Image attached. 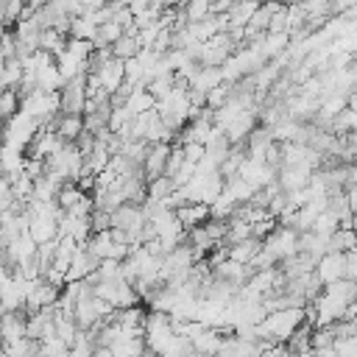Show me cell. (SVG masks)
Returning <instances> with one entry per match:
<instances>
[{
  "mask_svg": "<svg viewBox=\"0 0 357 357\" xmlns=\"http://www.w3.org/2000/svg\"><path fill=\"white\" fill-rule=\"evenodd\" d=\"M173 340H176V332H173L170 315L167 312H148V321H145V343H148V349L156 357H162L170 349Z\"/></svg>",
  "mask_w": 357,
  "mask_h": 357,
  "instance_id": "obj_1",
  "label": "cell"
},
{
  "mask_svg": "<svg viewBox=\"0 0 357 357\" xmlns=\"http://www.w3.org/2000/svg\"><path fill=\"white\" fill-rule=\"evenodd\" d=\"M262 251H265L268 257H273V262H279V265L290 262V259L298 254V231L279 226V229L262 243Z\"/></svg>",
  "mask_w": 357,
  "mask_h": 357,
  "instance_id": "obj_2",
  "label": "cell"
},
{
  "mask_svg": "<svg viewBox=\"0 0 357 357\" xmlns=\"http://www.w3.org/2000/svg\"><path fill=\"white\" fill-rule=\"evenodd\" d=\"M170 153H173V145L170 142H156L148 148V156L142 162V173H145V181H156L165 176L167 170V162H170Z\"/></svg>",
  "mask_w": 357,
  "mask_h": 357,
  "instance_id": "obj_3",
  "label": "cell"
},
{
  "mask_svg": "<svg viewBox=\"0 0 357 357\" xmlns=\"http://www.w3.org/2000/svg\"><path fill=\"white\" fill-rule=\"evenodd\" d=\"M95 75L100 78V84H103V89L109 95H117L126 86V61L109 59V61H103V64L95 67Z\"/></svg>",
  "mask_w": 357,
  "mask_h": 357,
  "instance_id": "obj_4",
  "label": "cell"
},
{
  "mask_svg": "<svg viewBox=\"0 0 357 357\" xmlns=\"http://www.w3.org/2000/svg\"><path fill=\"white\" fill-rule=\"evenodd\" d=\"M315 276L321 279L324 287L346 279V254H335V251L324 254L321 262H318V268H315Z\"/></svg>",
  "mask_w": 357,
  "mask_h": 357,
  "instance_id": "obj_5",
  "label": "cell"
},
{
  "mask_svg": "<svg viewBox=\"0 0 357 357\" xmlns=\"http://www.w3.org/2000/svg\"><path fill=\"white\" fill-rule=\"evenodd\" d=\"M176 218H178V223L190 231V229L206 226V223L212 220V206H206V204H187V206L176 209Z\"/></svg>",
  "mask_w": 357,
  "mask_h": 357,
  "instance_id": "obj_6",
  "label": "cell"
},
{
  "mask_svg": "<svg viewBox=\"0 0 357 357\" xmlns=\"http://www.w3.org/2000/svg\"><path fill=\"white\" fill-rule=\"evenodd\" d=\"M28 337V315L25 312H3V343H14Z\"/></svg>",
  "mask_w": 357,
  "mask_h": 357,
  "instance_id": "obj_7",
  "label": "cell"
},
{
  "mask_svg": "<svg viewBox=\"0 0 357 357\" xmlns=\"http://www.w3.org/2000/svg\"><path fill=\"white\" fill-rule=\"evenodd\" d=\"M220 84H226V81H223V70H220V67H204V64H201V70H198L195 78L190 81V89H198V92L209 95V92L218 89Z\"/></svg>",
  "mask_w": 357,
  "mask_h": 357,
  "instance_id": "obj_8",
  "label": "cell"
},
{
  "mask_svg": "<svg viewBox=\"0 0 357 357\" xmlns=\"http://www.w3.org/2000/svg\"><path fill=\"white\" fill-rule=\"evenodd\" d=\"M223 340H226V337H223L218 329H206L201 337L192 340V351L201 354V357H218L220 349H223Z\"/></svg>",
  "mask_w": 357,
  "mask_h": 357,
  "instance_id": "obj_9",
  "label": "cell"
},
{
  "mask_svg": "<svg viewBox=\"0 0 357 357\" xmlns=\"http://www.w3.org/2000/svg\"><path fill=\"white\" fill-rule=\"evenodd\" d=\"M126 109L131 112V117H142V114H148V112H153V109H156V98H153L145 86H137V89L128 95Z\"/></svg>",
  "mask_w": 357,
  "mask_h": 357,
  "instance_id": "obj_10",
  "label": "cell"
},
{
  "mask_svg": "<svg viewBox=\"0 0 357 357\" xmlns=\"http://www.w3.org/2000/svg\"><path fill=\"white\" fill-rule=\"evenodd\" d=\"M84 131H86L84 117H73V114H61V117H59V128H56V134H59L64 142H78Z\"/></svg>",
  "mask_w": 357,
  "mask_h": 357,
  "instance_id": "obj_11",
  "label": "cell"
},
{
  "mask_svg": "<svg viewBox=\"0 0 357 357\" xmlns=\"http://www.w3.org/2000/svg\"><path fill=\"white\" fill-rule=\"evenodd\" d=\"M329 251L335 254H351L357 251V231L354 229H337L329 240Z\"/></svg>",
  "mask_w": 357,
  "mask_h": 357,
  "instance_id": "obj_12",
  "label": "cell"
},
{
  "mask_svg": "<svg viewBox=\"0 0 357 357\" xmlns=\"http://www.w3.org/2000/svg\"><path fill=\"white\" fill-rule=\"evenodd\" d=\"M259 8H262L259 3H234L231 14H229L231 28H248V22L254 20V14H257ZM231 28H229V31H231Z\"/></svg>",
  "mask_w": 357,
  "mask_h": 357,
  "instance_id": "obj_13",
  "label": "cell"
},
{
  "mask_svg": "<svg viewBox=\"0 0 357 357\" xmlns=\"http://www.w3.org/2000/svg\"><path fill=\"white\" fill-rule=\"evenodd\" d=\"M22 75H25V70H22V61H20V59H11V61H3V78H0V84H3V89H14V92H20V84H22Z\"/></svg>",
  "mask_w": 357,
  "mask_h": 357,
  "instance_id": "obj_14",
  "label": "cell"
},
{
  "mask_svg": "<svg viewBox=\"0 0 357 357\" xmlns=\"http://www.w3.org/2000/svg\"><path fill=\"white\" fill-rule=\"evenodd\" d=\"M139 50H142V45H139V39L131 36V33H126L117 45H112V53H114V59H120V61H131V59H137Z\"/></svg>",
  "mask_w": 357,
  "mask_h": 357,
  "instance_id": "obj_15",
  "label": "cell"
},
{
  "mask_svg": "<svg viewBox=\"0 0 357 357\" xmlns=\"http://www.w3.org/2000/svg\"><path fill=\"white\" fill-rule=\"evenodd\" d=\"M84 245L95 259H109V251H112L114 240H112V231H100V234H92L89 243H84Z\"/></svg>",
  "mask_w": 357,
  "mask_h": 357,
  "instance_id": "obj_16",
  "label": "cell"
},
{
  "mask_svg": "<svg viewBox=\"0 0 357 357\" xmlns=\"http://www.w3.org/2000/svg\"><path fill=\"white\" fill-rule=\"evenodd\" d=\"M39 343L31 340V337H22V340H14V343H3V351L8 357H39Z\"/></svg>",
  "mask_w": 357,
  "mask_h": 357,
  "instance_id": "obj_17",
  "label": "cell"
},
{
  "mask_svg": "<svg viewBox=\"0 0 357 357\" xmlns=\"http://www.w3.org/2000/svg\"><path fill=\"white\" fill-rule=\"evenodd\" d=\"M209 17H212V3H206V0H192L190 6H184V20H187V25L206 22Z\"/></svg>",
  "mask_w": 357,
  "mask_h": 357,
  "instance_id": "obj_18",
  "label": "cell"
},
{
  "mask_svg": "<svg viewBox=\"0 0 357 357\" xmlns=\"http://www.w3.org/2000/svg\"><path fill=\"white\" fill-rule=\"evenodd\" d=\"M20 112H22V98H20V92L3 89V98H0V114H3V120L8 123V120H14Z\"/></svg>",
  "mask_w": 357,
  "mask_h": 357,
  "instance_id": "obj_19",
  "label": "cell"
},
{
  "mask_svg": "<svg viewBox=\"0 0 357 357\" xmlns=\"http://www.w3.org/2000/svg\"><path fill=\"white\" fill-rule=\"evenodd\" d=\"M340 229V218H337V212H332V209H326L318 220H315V234H321V237H326V240H332V234Z\"/></svg>",
  "mask_w": 357,
  "mask_h": 357,
  "instance_id": "obj_20",
  "label": "cell"
},
{
  "mask_svg": "<svg viewBox=\"0 0 357 357\" xmlns=\"http://www.w3.org/2000/svg\"><path fill=\"white\" fill-rule=\"evenodd\" d=\"M332 131H337V134H343V137L354 134V131H357V112H354V109H343V112L332 120Z\"/></svg>",
  "mask_w": 357,
  "mask_h": 357,
  "instance_id": "obj_21",
  "label": "cell"
},
{
  "mask_svg": "<svg viewBox=\"0 0 357 357\" xmlns=\"http://www.w3.org/2000/svg\"><path fill=\"white\" fill-rule=\"evenodd\" d=\"M95 36H98V25H92L86 17H78V20H73V28H70V39L95 42Z\"/></svg>",
  "mask_w": 357,
  "mask_h": 357,
  "instance_id": "obj_22",
  "label": "cell"
},
{
  "mask_svg": "<svg viewBox=\"0 0 357 357\" xmlns=\"http://www.w3.org/2000/svg\"><path fill=\"white\" fill-rule=\"evenodd\" d=\"M335 332H332V326H324V329H312V351H318V349H329V346H335Z\"/></svg>",
  "mask_w": 357,
  "mask_h": 357,
  "instance_id": "obj_23",
  "label": "cell"
},
{
  "mask_svg": "<svg viewBox=\"0 0 357 357\" xmlns=\"http://www.w3.org/2000/svg\"><path fill=\"white\" fill-rule=\"evenodd\" d=\"M100 231H112V212L95 209V215H92V234H100Z\"/></svg>",
  "mask_w": 357,
  "mask_h": 357,
  "instance_id": "obj_24",
  "label": "cell"
},
{
  "mask_svg": "<svg viewBox=\"0 0 357 357\" xmlns=\"http://www.w3.org/2000/svg\"><path fill=\"white\" fill-rule=\"evenodd\" d=\"M184 148V156H187V162H192V165H201L204 162V156H206V145H198V142H187V145H181Z\"/></svg>",
  "mask_w": 357,
  "mask_h": 357,
  "instance_id": "obj_25",
  "label": "cell"
},
{
  "mask_svg": "<svg viewBox=\"0 0 357 357\" xmlns=\"http://www.w3.org/2000/svg\"><path fill=\"white\" fill-rule=\"evenodd\" d=\"M95 357H114V351H112V349H103V346H98V349H95Z\"/></svg>",
  "mask_w": 357,
  "mask_h": 357,
  "instance_id": "obj_26",
  "label": "cell"
}]
</instances>
